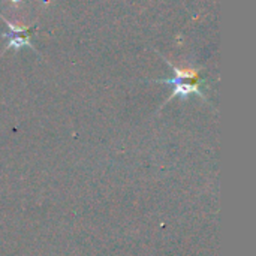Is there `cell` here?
<instances>
[{
  "instance_id": "1",
  "label": "cell",
  "mask_w": 256,
  "mask_h": 256,
  "mask_svg": "<svg viewBox=\"0 0 256 256\" xmlns=\"http://www.w3.org/2000/svg\"><path fill=\"white\" fill-rule=\"evenodd\" d=\"M165 62L171 66V69L174 70L172 78H165V80H158L156 82H162V84H168L172 86V94L170 99L172 98H188L189 94H196L202 99H206L204 93H202V78L198 69H180L177 66H174L171 62H168L165 58Z\"/></svg>"
},
{
  "instance_id": "2",
  "label": "cell",
  "mask_w": 256,
  "mask_h": 256,
  "mask_svg": "<svg viewBox=\"0 0 256 256\" xmlns=\"http://www.w3.org/2000/svg\"><path fill=\"white\" fill-rule=\"evenodd\" d=\"M0 18L3 20V22L8 27V32L2 34L8 40V44H6V46H4L3 51H8V50H20V48H32L33 51H36L34 46H33V44H32V36H33V32L36 30V26H32V27L15 26L10 21H8L4 16L0 15Z\"/></svg>"
}]
</instances>
